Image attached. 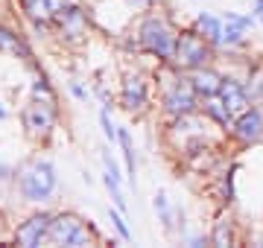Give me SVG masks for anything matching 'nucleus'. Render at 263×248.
Wrapping results in <instances>:
<instances>
[{
  "mask_svg": "<svg viewBox=\"0 0 263 248\" xmlns=\"http://www.w3.org/2000/svg\"><path fill=\"white\" fill-rule=\"evenodd\" d=\"M103 184H105V190L111 193V199H114V204H117V210H126V196H123V190H120V178H117V175H111L108 170H103Z\"/></svg>",
  "mask_w": 263,
  "mask_h": 248,
  "instance_id": "a211bd4d",
  "label": "nucleus"
},
{
  "mask_svg": "<svg viewBox=\"0 0 263 248\" xmlns=\"http://www.w3.org/2000/svg\"><path fill=\"white\" fill-rule=\"evenodd\" d=\"M21 120H24V129H27L32 137H44L50 134V129L56 126V105L53 99H32V102L21 111Z\"/></svg>",
  "mask_w": 263,
  "mask_h": 248,
  "instance_id": "423d86ee",
  "label": "nucleus"
},
{
  "mask_svg": "<svg viewBox=\"0 0 263 248\" xmlns=\"http://www.w3.org/2000/svg\"><path fill=\"white\" fill-rule=\"evenodd\" d=\"M205 114L214 120V123H219L222 129H231V123H234V114H231V108H228L226 102H222V96L214 94V96H205Z\"/></svg>",
  "mask_w": 263,
  "mask_h": 248,
  "instance_id": "ddd939ff",
  "label": "nucleus"
},
{
  "mask_svg": "<svg viewBox=\"0 0 263 248\" xmlns=\"http://www.w3.org/2000/svg\"><path fill=\"white\" fill-rule=\"evenodd\" d=\"M100 126H103L105 140H108V143H114V140H117V126L111 123V117H108V108H103V111H100Z\"/></svg>",
  "mask_w": 263,
  "mask_h": 248,
  "instance_id": "5701e85b",
  "label": "nucleus"
},
{
  "mask_svg": "<svg viewBox=\"0 0 263 248\" xmlns=\"http://www.w3.org/2000/svg\"><path fill=\"white\" fill-rule=\"evenodd\" d=\"M231 134L240 143H257L263 137V108H246L234 117Z\"/></svg>",
  "mask_w": 263,
  "mask_h": 248,
  "instance_id": "0eeeda50",
  "label": "nucleus"
},
{
  "mask_svg": "<svg viewBox=\"0 0 263 248\" xmlns=\"http://www.w3.org/2000/svg\"><path fill=\"white\" fill-rule=\"evenodd\" d=\"M208 58H211V41H208L205 35H199L196 29L179 32V38H176V53H173L176 70H196V67H205Z\"/></svg>",
  "mask_w": 263,
  "mask_h": 248,
  "instance_id": "20e7f679",
  "label": "nucleus"
},
{
  "mask_svg": "<svg viewBox=\"0 0 263 248\" xmlns=\"http://www.w3.org/2000/svg\"><path fill=\"white\" fill-rule=\"evenodd\" d=\"M222 20H226V24H231V27H240V29H252V27H254V15H237V12H226V15H222Z\"/></svg>",
  "mask_w": 263,
  "mask_h": 248,
  "instance_id": "4be33fe9",
  "label": "nucleus"
},
{
  "mask_svg": "<svg viewBox=\"0 0 263 248\" xmlns=\"http://www.w3.org/2000/svg\"><path fill=\"white\" fill-rule=\"evenodd\" d=\"M18 190L24 196V201H47L56 190V167L47 158H35L27 167H21V172L15 175Z\"/></svg>",
  "mask_w": 263,
  "mask_h": 248,
  "instance_id": "f257e3e1",
  "label": "nucleus"
},
{
  "mask_svg": "<svg viewBox=\"0 0 263 248\" xmlns=\"http://www.w3.org/2000/svg\"><path fill=\"white\" fill-rule=\"evenodd\" d=\"M246 91H249V96H254V99L263 96V67L252 70V76H249V82H246Z\"/></svg>",
  "mask_w": 263,
  "mask_h": 248,
  "instance_id": "aec40b11",
  "label": "nucleus"
},
{
  "mask_svg": "<svg viewBox=\"0 0 263 248\" xmlns=\"http://www.w3.org/2000/svg\"><path fill=\"white\" fill-rule=\"evenodd\" d=\"M219 96H222V102L231 108V114H234V117L240 114V111H246V108H249V99H252L243 82H237V79H228V76H222Z\"/></svg>",
  "mask_w": 263,
  "mask_h": 248,
  "instance_id": "9b49d317",
  "label": "nucleus"
},
{
  "mask_svg": "<svg viewBox=\"0 0 263 248\" xmlns=\"http://www.w3.org/2000/svg\"><path fill=\"white\" fill-rule=\"evenodd\" d=\"M3 117H6V108H3V102H0V120H3Z\"/></svg>",
  "mask_w": 263,
  "mask_h": 248,
  "instance_id": "c85d7f7f",
  "label": "nucleus"
},
{
  "mask_svg": "<svg viewBox=\"0 0 263 248\" xmlns=\"http://www.w3.org/2000/svg\"><path fill=\"white\" fill-rule=\"evenodd\" d=\"M190 82H193L199 96H214V94H219L222 76L216 70H211V67H196V70H190Z\"/></svg>",
  "mask_w": 263,
  "mask_h": 248,
  "instance_id": "f8f14e48",
  "label": "nucleus"
},
{
  "mask_svg": "<svg viewBox=\"0 0 263 248\" xmlns=\"http://www.w3.org/2000/svg\"><path fill=\"white\" fill-rule=\"evenodd\" d=\"M50 242L82 248V245H91L94 242V234H91V228L79 216H73V213H59V216H53V225H50Z\"/></svg>",
  "mask_w": 263,
  "mask_h": 248,
  "instance_id": "39448f33",
  "label": "nucleus"
},
{
  "mask_svg": "<svg viewBox=\"0 0 263 248\" xmlns=\"http://www.w3.org/2000/svg\"><path fill=\"white\" fill-rule=\"evenodd\" d=\"M176 38L179 32L170 27L167 18L161 15H146L138 27V41L141 47L149 53V56H158L161 61H173V53H176Z\"/></svg>",
  "mask_w": 263,
  "mask_h": 248,
  "instance_id": "f03ea898",
  "label": "nucleus"
},
{
  "mask_svg": "<svg viewBox=\"0 0 263 248\" xmlns=\"http://www.w3.org/2000/svg\"><path fill=\"white\" fill-rule=\"evenodd\" d=\"M117 143H120L123 158H126V178L135 184V149H132V137L126 129H117Z\"/></svg>",
  "mask_w": 263,
  "mask_h": 248,
  "instance_id": "f3484780",
  "label": "nucleus"
},
{
  "mask_svg": "<svg viewBox=\"0 0 263 248\" xmlns=\"http://www.w3.org/2000/svg\"><path fill=\"white\" fill-rule=\"evenodd\" d=\"M32 96H38V99H53V88H50V82L44 76H38L32 82Z\"/></svg>",
  "mask_w": 263,
  "mask_h": 248,
  "instance_id": "b1692460",
  "label": "nucleus"
},
{
  "mask_svg": "<svg viewBox=\"0 0 263 248\" xmlns=\"http://www.w3.org/2000/svg\"><path fill=\"white\" fill-rule=\"evenodd\" d=\"M126 3H129L132 9H149L155 0H126Z\"/></svg>",
  "mask_w": 263,
  "mask_h": 248,
  "instance_id": "bb28decb",
  "label": "nucleus"
},
{
  "mask_svg": "<svg viewBox=\"0 0 263 248\" xmlns=\"http://www.w3.org/2000/svg\"><path fill=\"white\" fill-rule=\"evenodd\" d=\"M70 0H24V9L32 20H35V27H44L50 20H56V15L65 9Z\"/></svg>",
  "mask_w": 263,
  "mask_h": 248,
  "instance_id": "9d476101",
  "label": "nucleus"
},
{
  "mask_svg": "<svg viewBox=\"0 0 263 248\" xmlns=\"http://www.w3.org/2000/svg\"><path fill=\"white\" fill-rule=\"evenodd\" d=\"M219 44H222V47H246V29L226 24V29H222V38H219Z\"/></svg>",
  "mask_w": 263,
  "mask_h": 248,
  "instance_id": "6ab92c4d",
  "label": "nucleus"
},
{
  "mask_svg": "<svg viewBox=\"0 0 263 248\" xmlns=\"http://www.w3.org/2000/svg\"><path fill=\"white\" fill-rule=\"evenodd\" d=\"M50 225H53V216L50 213H35L29 216L27 222H21L18 231H15V242L24 248H35L41 245V239L50 237Z\"/></svg>",
  "mask_w": 263,
  "mask_h": 248,
  "instance_id": "6e6552de",
  "label": "nucleus"
},
{
  "mask_svg": "<svg viewBox=\"0 0 263 248\" xmlns=\"http://www.w3.org/2000/svg\"><path fill=\"white\" fill-rule=\"evenodd\" d=\"M152 208H155V213H158V219H161V225L167 231H173L176 228V213H179V208H173V201H170V196L164 190H158L155 193V199H152Z\"/></svg>",
  "mask_w": 263,
  "mask_h": 248,
  "instance_id": "2eb2a0df",
  "label": "nucleus"
},
{
  "mask_svg": "<svg viewBox=\"0 0 263 248\" xmlns=\"http://www.w3.org/2000/svg\"><path fill=\"white\" fill-rule=\"evenodd\" d=\"M108 216H111V222H114V228H117V234H120L123 239H132L129 228H126V219L120 216V210H108Z\"/></svg>",
  "mask_w": 263,
  "mask_h": 248,
  "instance_id": "393cba45",
  "label": "nucleus"
},
{
  "mask_svg": "<svg viewBox=\"0 0 263 248\" xmlns=\"http://www.w3.org/2000/svg\"><path fill=\"white\" fill-rule=\"evenodd\" d=\"M161 105H164V114H170V117L193 114L199 108V94L193 88V82H190V76H181V70H179L173 79H167Z\"/></svg>",
  "mask_w": 263,
  "mask_h": 248,
  "instance_id": "7ed1b4c3",
  "label": "nucleus"
},
{
  "mask_svg": "<svg viewBox=\"0 0 263 248\" xmlns=\"http://www.w3.org/2000/svg\"><path fill=\"white\" fill-rule=\"evenodd\" d=\"M260 24H263V15H260Z\"/></svg>",
  "mask_w": 263,
  "mask_h": 248,
  "instance_id": "c756f323",
  "label": "nucleus"
},
{
  "mask_svg": "<svg viewBox=\"0 0 263 248\" xmlns=\"http://www.w3.org/2000/svg\"><path fill=\"white\" fill-rule=\"evenodd\" d=\"M222 29H226V20H219L216 15H211V12H199L196 15V32L199 35H205L211 44H219Z\"/></svg>",
  "mask_w": 263,
  "mask_h": 248,
  "instance_id": "4468645a",
  "label": "nucleus"
},
{
  "mask_svg": "<svg viewBox=\"0 0 263 248\" xmlns=\"http://www.w3.org/2000/svg\"><path fill=\"white\" fill-rule=\"evenodd\" d=\"M254 15H257V18L263 15V0H254Z\"/></svg>",
  "mask_w": 263,
  "mask_h": 248,
  "instance_id": "cd10ccee",
  "label": "nucleus"
},
{
  "mask_svg": "<svg viewBox=\"0 0 263 248\" xmlns=\"http://www.w3.org/2000/svg\"><path fill=\"white\" fill-rule=\"evenodd\" d=\"M0 50H3V53H12V56H21V58H32L29 47L6 27H0Z\"/></svg>",
  "mask_w": 263,
  "mask_h": 248,
  "instance_id": "dca6fc26",
  "label": "nucleus"
},
{
  "mask_svg": "<svg viewBox=\"0 0 263 248\" xmlns=\"http://www.w3.org/2000/svg\"><path fill=\"white\" fill-rule=\"evenodd\" d=\"M70 94H73L76 99H82V102L88 99V91H85V88L79 85V82H70Z\"/></svg>",
  "mask_w": 263,
  "mask_h": 248,
  "instance_id": "a878e982",
  "label": "nucleus"
},
{
  "mask_svg": "<svg viewBox=\"0 0 263 248\" xmlns=\"http://www.w3.org/2000/svg\"><path fill=\"white\" fill-rule=\"evenodd\" d=\"M146 99H149V88H146L143 76L141 73H129L123 79V88H120V105L135 114V111H141L146 105Z\"/></svg>",
  "mask_w": 263,
  "mask_h": 248,
  "instance_id": "1a4fd4ad",
  "label": "nucleus"
},
{
  "mask_svg": "<svg viewBox=\"0 0 263 248\" xmlns=\"http://www.w3.org/2000/svg\"><path fill=\"white\" fill-rule=\"evenodd\" d=\"M211 242H214V245H228V242H231V225H228L226 219L216 222L214 234H211Z\"/></svg>",
  "mask_w": 263,
  "mask_h": 248,
  "instance_id": "412c9836",
  "label": "nucleus"
}]
</instances>
